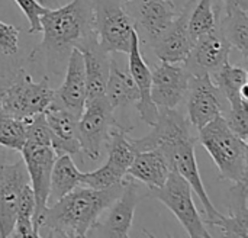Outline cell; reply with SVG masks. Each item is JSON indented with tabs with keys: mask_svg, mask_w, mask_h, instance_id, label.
I'll return each mask as SVG.
<instances>
[{
	"mask_svg": "<svg viewBox=\"0 0 248 238\" xmlns=\"http://www.w3.org/2000/svg\"><path fill=\"white\" fill-rule=\"evenodd\" d=\"M52 106L62 108L80 116L86 105V71L83 52L73 48L67 58V70L62 84L54 90Z\"/></svg>",
	"mask_w": 248,
	"mask_h": 238,
	"instance_id": "16",
	"label": "cell"
},
{
	"mask_svg": "<svg viewBox=\"0 0 248 238\" xmlns=\"http://www.w3.org/2000/svg\"><path fill=\"white\" fill-rule=\"evenodd\" d=\"M218 16L219 4H217V0H199L195 3L189 16V31L193 39L215 31L218 28Z\"/></svg>",
	"mask_w": 248,
	"mask_h": 238,
	"instance_id": "28",
	"label": "cell"
},
{
	"mask_svg": "<svg viewBox=\"0 0 248 238\" xmlns=\"http://www.w3.org/2000/svg\"><path fill=\"white\" fill-rule=\"evenodd\" d=\"M93 7L94 33L99 47L106 52L128 54L135 20L125 9L124 0H90Z\"/></svg>",
	"mask_w": 248,
	"mask_h": 238,
	"instance_id": "5",
	"label": "cell"
},
{
	"mask_svg": "<svg viewBox=\"0 0 248 238\" xmlns=\"http://www.w3.org/2000/svg\"><path fill=\"white\" fill-rule=\"evenodd\" d=\"M218 28L230 42L237 48L244 60L248 55V12L243 10H222L219 6Z\"/></svg>",
	"mask_w": 248,
	"mask_h": 238,
	"instance_id": "26",
	"label": "cell"
},
{
	"mask_svg": "<svg viewBox=\"0 0 248 238\" xmlns=\"http://www.w3.org/2000/svg\"><path fill=\"white\" fill-rule=\"evenodd\" d=\"M113 112L115 109L103 95L87 100L81 115L78 116L77 138L80 150L90 160H97L100 157L102 148L108 143L110 131L116 127H122L116 122Z\"/></svg>",
	"mask_w": 248,
	"mask_h": 238,
	"instance_id": "8",
	"label": "cell"
},
{
	"mask_svg": "<svg viewBox=\"0 0 248 238\" xmlns=\"http://www.w3.org/2000/svg\"><path fill=\"white\" fill-rule=\"evenodd\" d=\"M78 186H81V172L76 166L73 157L70 154L57 156L51 170L48 206Z\"/></svg>",
	"mask_w": 248,
	"mask_h": 238,
	"instance_id": "24",
	"label": "cell"
},
{
	"mask_svg": "<svg viewBox=\"0 0 248 238\" xmlns=\"http://www.w3.org/2000/svg\"><path fill=\"white\" fill-rule=\"evenodd\" d=\"M45 121L52 132V150L57 156L70 154L74 156L80 153V144L77 138L78 116L74 113L49 105L44 112Z\"/></svg>",
	"mask_w": 248,
	"mask_h": 238,
	"instance_id": "18",
	"label": "cell"
},
{
	"mask_svg": "<svg viewBox=\"0 0 248 238\" xmlns=\"http://www.w3.org/2000/svg\"><path fill=\"white\" fill-rule=\"evenodd\" d=\"M3 163H6V154H4L3 151H0V166H1Z\"/></svg>",
	"mask_w": 248,
	"mask_h": 238,
	"instance_id": "38",
	"label": "cell"
},
{
	"mask_svg": "<svg viewBox=\"0 0 248 238\" xmlns=\"http://www.w3.org/2000/svg\"><path fill=\"white\" fill-rule=\"evenodd\" d=\"M199 141L212 157L222 179L232 183L247 182L248 144L231 131L221 115L202 127Z\"/></svg>",
	"mask_w": 248,
	"mask_h": 238,
	"instance_id": "4",
	"label": "cell"
},
{
	"mask_svg": "<svg viewBox=\"0 0 248 238\" xmlns=\"http://www.w3.org/2000/svg\"><path fill=\"white\" fill-rule=\"evenodd\" d=\"M214 81L230 103V108L248 105V99L241 96V89L248 84V74L244 67L231 65L228 61L214 74Z\"/></svg>",
	"mask_w": 248,
	"mask_h": 238,
	"instance_id": "25",
	"label": "cell"
},
{
	"mask_svg": "<svg viewBox=\"0 0 248 238\" xmlns=\"http://www.w3.org/2000/svg\"><path fill=\"white\" fill-rule=\"evenodd\" d=\"M137 150L128 137V131L122 127H116L110 131L108 140V161L110 166L118 167L126 173L128 167L137 156Z\"/></svg>",
	"mask_w": 248,
	"mask_h": 238,
	"instance_id": "27",
	"label": "cell"
},
{
	"mask_svg": "<svg viewBox=\"0 0 248 238\" xmlns=\"http://www.w3.org/2000/svg\"><path fill=\"white\" fill-rule=\"evenodd\" d=\"M20 153L29 176V185L32 188L35 201V211L32 220L33 237H39L42 220L48 208L51 170L57 159V154L48 145H38L31 143H25Z\"/></svg>",
	"mask_w": 248,
	"mask_h": 238,
	"instance_id": "9",
	"label": "cell"
},
{
	"mask_svg": "<svg viewBox=\"0 0 248 238\" xmlns=\"http://www.w3.org/2000/svg\"><path fill=\"white\" fill-rule=\"evenodd\" d=\"M19 32L20 28L0 20V54L7 57L19 51Z\"/></svg>",
	"mask_w": 248,
	"mask_h": 238,
	"instance_id": "35",
	"label": "cell"
},
{
	"mask_svg": "<svg viewBox=\"0 0 248 238\" xmlns=\"http://www.w3.org/2000/svg\"><path fill=\"white\" fill-rule=\"evenodd\" d=\"M84 58L86 71V102L103 96L109 76V54H106L97 42L84 48H78Z\"/></svg>",
	"mask_w": 248,
	"mask_h": 238,
	"instance_id": "22",
	"label": "cell"
},
{
	"mask_svg": "<svg viewBox=\"0 0 248 238\" xmlns=\"http://www.w3.org/2000/svg\"><path fill=\"white\" fill-rule=\"evenodd\" d=\"M29 183L23 160L0 166V237H12L20 190Z\"/></svg>",
	"mask_w": 248,
	"mask_h": 238,
	"instance_id": "15",
	"label": "cell"
},
{
	"mask_svg": "<svg viewBox=\"0 0 248 238\" xmlns=\"http://www.w3.org/2000/svg\"><path fill=\"white\" fill-rule=\"evenodd\" d=\"M33 211H35V201H33V192L31 185H25L20 190L17 206H16V215H15V228L13 236L22 238L33 237V228H32V220H33Z\"/></svg>",
	"mask_w": 248,
	"mask_h": 238,
	"instance_id": "29",
	"label": "cell"
},
{
	"mask_svg": "<svg viewBox=\"0 0 248 238\" xmlns=\"http://www.w3.org/2000/svg\"><path fill=\"white\" fill-rule=\"evenodd\" d=\"M140 202L138 185L134 179L125 177L122 190L118 198L106 208L108 214L103 220H97L93 228L89 231V236L100 237L126 238L132 227L135 208Z\"/></svg>",
	"mask_w": 248,
	"mask_h": 238,
	"instance_id": "10",
	"label": "cell"
},
{
	"mask_svg": "<svg viewBox=\"0 0 248 238\" xmlns=\"http://www.w3.org/2000/svg\"><path fill=\"white\" fill-rule=\"evenodd\" d=\"M131 1H135V0H124V3H131Z\"/></svg>",
	"mask_w": 248,
	"mask_h": 238,
	"instance_id": "39",
	"label": "cell"
},
{
	"mask_svg": "<svg viewBox=\"0 0 248 238\" xmlns=\"http://www.w3.org/2000/svg\"><path fill=\"white\" fill-rule=\"evenodd\" d=\"M195 3L196 0H187L179 16L176 15L174 20L166 29V32L153 42L154 54L160 61L183 63L187 58L195 42L189 31V16Z\"/></svg>",
	"mask_w": 248,
	"mask_h": 238,
	"instance_id": "14",
	"label": "cell"
},
{
	"mask_svg": "<svg viewBox=\"0 0 248 238\" xmlns=\"http://www.w3.org/2000/svg\"><path fill=\"white\" fill-rule=\"evenodd\" d=\"M26 122L28 119H17L0 113V145L22 151L26 143Z\"/></svg>",
	"mask_w": 248,
	"mask_h": 238,
	"instance_id": "30",
	"label": "cell"
},
{
	"mask_svg": "<svg viewBox=\"0 0 248 238\" xmlns=\"http://www.w3.org/2000/svg\"><path fill=\"white\" fill-rule=\"evenodd\" d=\"M54 89L48 77L35 81L25 70H19L16 79L3 87L0 97V111L3 115L17 119H29L52 103Z\"/></svg>",
	"mask_w": 248,
	"mask_h": 238,
	"instance_id": "6",
	"label": "cell"
},
{
	"mask_svg": "<svg viewBox=\"0 0 248 238\" xmlns=\"http://www.w3.org/2000/svg\"><path fill=\"white\" fill-rule=\"evenodd\" d=\"M148 192L173 212L189 237L211 238V233L206 230L205 222L193 202V190L187 180L179 173L170 172L163 186L148 189Z\"/></svg>",
	"mask_w": 248,
	"mask_h": 238,
	"instance_id": "7",
	"label": "cell"
},
{
	"mask_svg": "<svg viewBox=\"0 0 248 238\" xmlns=\"http://www.w3.org/2000/svg\"><path fill=\"white\" fill-rule=\"evenodd\" d=\"M0 113H1V111H0Z\"/></svg>",
	"mask_w": 248,
	"mask_h": 238,
	"instance_id": "41",
	"label": "cell"
},
{
	"mask_svg": "<svg viewBox=\"0 0 248 238\" xmlns=\"http://www.w3.org/2000/svg\"><path fill=\"white\" fill-rule=\"evenodd\" d=\"M190 71L180 63L161 61L151 71V99L158 109H176L187 95Z\"/></svg>",
	"mask_w": 248,
	"mask_h": 238,
	"instance_id": "12",
	"label": "cell"
},
{
	"mask_svg": "<svg viewBox=\"0 0 248 238\" xmlns=\"http://www.w3.org/2000/svg\"><path fill=\"white\" fill-rule=\"evenodd\" d=\"M131 143L137 151H160L166 157L170 170L185 177L198 195L208 224L215 227L219 224L222 214L215 208L203 186L195 156L196 138L192 134L189 119L183 113L176 109H158V118L153 125V131L142 138H131Z\"/></svg>",
	"mask_w": 248,
	"mask_h": 238,
	"instance_id": "1",
	"label": "cell"
},
{
	"mask_svg": "<svg viewBox=\"0 0 248 238\" xmlns=\"http://www.w3.org/2000/svg\"><path fill=\"white\" fill-rule=\"evenodd\" d=\"M19 9L23 12L29 22V33H38L41 32V16L46 10L45 6H42L38 0H15Z\"/></svg>",
	"mask_w": 248,
	"mask_h": 238,
	"instance_id": "34",
	"label": "cell"
},
{
	"mask_svg": "<svg viewBox=\"0 0 248 238\" xmlns=\"http://www.w3.org/2000/svg\"><path fill=\"white\" fill-rule=\"evenodd\" d=\"M187 95V119L196 129H201L221 115L224 116L225 97L211 74H192Z\"/></svg>",
	"mask_w": 248,
	"mask_h": 238,
	"instance_id": "11",
	"label": "cell"
},
{
	"mask_svg": "<svg viewBox=\"0 0 248 238\" xmlns=\"http://www.w3.org/2000/svg\"><path fill=\"white\" fill-rule=\"evenodd\" d=\"M125 177H126V173L124 170L113 167L109 163H105L102 167L93 172L81 173V186L102 190V189L121 185L125 180Z\"/></svg>",
	"mask_w": 248,
	"mask_h": 238,
	"instance_id": "31",
	"label": "cell"
},
{
	"mask_svg": "<svg viewBox=\"0 0 248 238\" xmlns=\"http://www.w3.org/2000/svg\"><path fill=\"white\" fill-rule=\"evenodd\" d=\"M128 70L140 93V99L134 106L141 119L153 127L158 118V108L151 99V68L141 54V36L138 31L134 32L128 51Z\"/></svg>",
	"mask_w": 248,
	"mask_h": 238,
	"instance_id": "17",
	"label": "cell"
},
{
	"mask_svg": "<svg viewBox=\"0 0 248 238\" xmlns=\"http://www.w3.org/2000/svg\"><path fill=\"white\" fill-rule=\"evenodd\" d=\"M105 96L113 109L135 105L140 99L138 89L129 74V70L119 65L113 58L109 61V76Z\"/></svg>",
	"mask_w": 248,
	"mask_h": 238,
	"instance_id": "23",
	"label": "cell"
},
{
	"mask_svg": "<svg viewBox=\"0 0 248 238\" xmlns=\"http://www.w3.org/2000/svg\"><path fill=\"white\" fill-rule=\"evenodd\" d=\"M228 127L241 140H248V105H241L237 108H230L228 113L224 116Z\"/></svg>",
	"mask_w": 248,
	"mask_h": 238,
	"instance_id": "33",
	"label": "cell"
},
{
	"mask_svg": "<svg viewBox=\"0 0 248 238\" xmlns=\"http://www.w3.org/2000/svg\"><path fill=\"white\" fill-rule=\"evenodd\" d=\"M228 215H222V220L217 225L222 234L228 238L248 237V190L247 182L234 183L228 196Z\"/></svg>",
	"mask_w": 248,
	"mask_h": 238,
	"instance_id": "21",
	"label": "cell"
},
{
	"mask_svg": "<svg viewBox=\"0 0 248 238\" xmlns=\"http://www.w3.org/2000/svg\"><path fill=\"white\" fill-rule=\"evenodd\" d=\"M45 7H52L54 4H58V0H38Z\"/></svg>",
	"mask_w": 248,
	"mask_h": 238,
	"instance_id": "37",
	"label": "cell"
},
{
	"mask_svg": "<svg viewBox=\"0 0 248 238\" xmlns=\"http://www.w3.org/2000/svg\"><path fill=\"white\" fill-rule=\"evenodd\" d=\"M26 143L51 147L52 132H51L46 121H45L44 112L28 119V122H26Z\"/></svg>",
	"mask_w": 248,
	"mask_h": 238,
	"instance_id": "32",
	"label": "cell"
},
{
	"mask_svg": "<svg viewBox=\"0 0 248 238\" xmlns=\"http://www.w3.org/2000/svg\"><path fill=\"white\" fill-rule=\"evenodd\" d=\"M170 172L169 163L160 151L145 150L137 153L126 170V176L144 183L148 189H155L164 185Z\"/></svg>",
	"mask_w": 248,
	"mask_h": 238,
	"instance_id": "20",
	"label": "cell"
},
{
	"mask_svg": "<svg viewBox=\"0 0 248 238\" xmlns=\"http://www.w3.org/2000/svg\"><path fill=\"white\" fill-rule=\"evenodd\" d=\"M1 92H3V86H0V97H1Z\"/></svg>",
	"mask_w": 248,
	"mask_h": 238,
	"instance_id": "40",
	"label": "cell"
},
{
	"mask_svg": "<svg viewBox=\"0 0 248 238\" xmlns=\"http://www.w3.org/2000/svg\"><path fill=\"white\" fill-rule=\"evenodd\" d=\"M230 42L225 39L219 28L215 31L201 35L195 39L193 47L183 61L185 67L190 71V74H215L225 63H228Z\"/></svg>",
	"mask_w": 248,
	"mask_h": 238,
	"instance_id": "13",
	"label": "cell"
},
{
	"mask_svg": "<svg viewBox=\"0 0 248 238\" xmlns=\"http://www.w3.org/2000/svg\"><path fill=\"white\" fill-rule=\"evenodd\" d=\"M42 42L32 51L31 60L45 54L51 70L61 65L64 55L73 48H84L97 42L90 0H73L60 7H46L41 16Z\"/></svg>",
	"mask_w": 248,
	"mask_h": 238,
	"instance_id": "2",
	"label": "cell"
},
{
	"mask_svg": "<svg viewBox=\"0 0 248 238\" xmlns=\"http://www.w3.org/2000/svg\"><path fill=\"white\" fill-rule=\"evenodd\" d=\"M137 19L147 39L157 41L176 17V7L171 0H135Z\"/></svg>",
	"mask_w": 248,
	"mask_h": 238,
	"instance_id": "19",
	"label": "cell"
},
{
	"mask_svg": "<svg viewBox=\"0 0 248 238\" xmlns=\"http://www.w3.org/2000/svg\"><path fill=\"white\" fill-rule=\"evenodd\" d=\"M222 10H243L248 12V0H218Z\"/></svg>",
	"mask_w": 248,
	"mask_h": 238,
	"instance_id": "36",
	"label": "cell"
},
{
	"mask_svg": "<svg viewBox=\"0 0 248 238\" xmlns=\"http://www.w3.org/2000/svg\"><path fill=\"white\" fill-rule=\"evenodd\" d=\"M122 185L124 182L102 190L87 186L76 188L46 208L39 236L44 231L48 237H87L106 208L121 193Z\"/></svg>",
	"mask_w": 248,
	"mask_h": 238,
	"instance_id": "3",
	"label": "cell"
}]
</instances>
